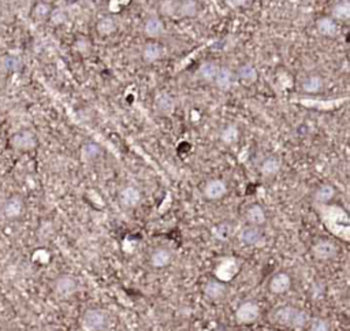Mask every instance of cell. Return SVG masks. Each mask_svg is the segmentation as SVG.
I'll return each instance as SVG.
<instances>
[{"label":"cell","instance_id":"obj_1","mask_svg":"<svg viewBox=\"0 0 350 331\" xmlns=\"http://www.w3.org/2000/svg\"><path fill=\"white\" fill-rule=\"evenodd\" d=\"M10 144L12 148L19 149V151H30L37 147L38 140L37 136L29 130V129H22L19 132H15L10 138Z\"/></svg>","mask_w":350,"mask_h":331},{"label":"cell","instance_id":"obj_2","mask_svg":"<svg viewBox=\"0 0 350 331\" xmlns=\"http://www.w3.org/2000/svg\"><path fill=\"white\" fill-rule=\"evenodd\" d=\"M107 326V314L101 309H88L82 316V329L89 331L103 330Z\"/></svg>","mask_w":350,"mask_h":331},{"label":"cell","instance_id":"obj_3","mask_svg":"<svg viewBox=\"0 0 350 331\" xmlns=\"http://www.w3.org/2000/svg\"><path fill=\"white\" fill-rule=\"evenodd\" d=\"M260 308L253 301H245L242 303L235 311V319L240 325H251L259 319Z\"/></svg>","mask_w":350,"mask_h":331},{"label":"cell","instance_id":"obj_4","mask_svg":"<svg viewBox=\"0 0 350 331\" xmlns=\"http://www.w3.org/2000/svg\"><path fill=\"white\" fill-rule=\"evenodd\" d=\"M23 212V201L19 196H11L0 205V214L3 218L12 221L18 219Z\"/></svg>","mask_w":350,"mask_h":331},{"label":"cell","instance_id":"obj_5","mask_svg":"<svg viewBox=\"0 0 350 331\" xmlns=\"http://www.w3.org/2000/svg\"><path fill=\"white\" fill-rule=\"evenodd\" d=\"M54 290L59 297H71L77 292V281L70 275L59 276L54 282Z\"/></svg>","mask_w":350,"mask_h":331},{"label":"cell","instance_id":"obj_6","mask_svg":"<svg viewBox=\"0 0 350 331\" xmlns=\"http://www.w3.org/2000/svg\"><path fill=\"white\" fill-rule=\"evenodd\" d=\"M120 204L123 205L125 208H133L136 205L140 204L141 201V192L136 188V186H126L120 190L119 193Z\"/></svg>","mask_w":350,"mask_h":331},{"label":"cell","instance_id":"obj_7","mask_svg":"<svg viewBox=\"0 0 350 331\" xmlns=\"http://www.w3.org/2000/svg\"><path fill=\"white\" fill-rule=\"evenodd\" d=\"M312 253L317 260H330L337 256V247L331 241H319L313 245Z\"/></svg>","mask_w":350,"mask_h":331},{"label":"cell","instance_id":"obj_8","mask_svg":"<svg viewBox=\"0 0 350 331\" xmlns=\"http://www.w3.org/2000/svg\"><path fill=\"white\" fill-rule=\"evenodd\" d=\"M291 286V279H290L289 274L286 272H279V274H275V275L271 278L269 281V292L273 293V294H283L290 289Z\"/></svg>","mask_w":350,"mask_h":331},{"label":"cell","instance_id":"obj_9","mask_svg":"<svg viewBox=\"0 0 350 331\" xmlns=\"http://www.w3.org/2000/svg\"><path fill=\"white\" fill-rule=\"evenodd\" d=\"M226 192H227V186H226V183H224L223 181H220V179H212V181H209V182L207 183V186H205V190H204L205 197L209 200L222 199L224 194H226Z\"/></svg>","mask_w":350,"mask_h":331},{"label":"cell","instance_id":"obj_10","mask_svg":"<svg viewBox=\"0 0 350 331\" xmlns=\"http://www.w3.org/2000/svg\"><path fill=\"white\" fill-rule=\"evenodd\" d=\"M297 311L298 309L293 308V307H283V308H279L273 316H275V320L278 322L279 325L289 326V327L293 329Z\"/></svg>","mask_w":350,"mask_h":331},{"label":"cell","instance_id":"obj_11","mask_svg":"<svg viewBox=\"0 0 350 331\" xmlns=\"http://www.w3.org/2000/svg\"><path fill=\"white\" fill-rule=\"evenodd\" d=\"M171 263V253L170 250L164 248H158L156 250H153L152 256H151V264L155 268H163Z\"/></svg>","mask_w":350,"mask_h":331},{"label":"cell","instance_id":"obj_12","mask_svg":"<svg viewBox=\"0 0 350 331\" xmlns=\"http://www.w3.org/2000/svg\"><path fill=\"white\" fill-rule=\"evenodd\" d=\"M246 221L249 222L252 226H260L265 222V212L260 205H252L249 210L246 211Z\"/></svg>","mask_w":350,"mask_h":331},{"label":"cell","instance_id":"obj_13","mask_svg":"<svg viewBox=\"0 0 350 331\" xmlns=\"http://www.w3.org/2000/svg\"><path fill=\"white\" fill-rule=\"evenodd\" d=\"M241 240L246 245H257L262 241V232L256 226H248L241 232Z\"/></svg>","mask_w":350,"mask_h":331},{"label":"cell","instance_id":"obj_14","mask_svg":"<svg viewBox=\"0 0 350 331\" xmlns=\"http://www.w3.org/2000/svg\"><path fill=\"white\" fill-rule=\"evenodd\" d=\"M204 292L207 294V297L212 300H219L224 296L226 293V285L220 281H209L204 287Z\"/></svg>","mask_w":350,"mask_h":331},{"label":"cell","instance_id":"obj_15","mask_svg":"<svg viewBox=\"0 0 350 331\" xmlns=\"http://www.w3.org/2000/svg\"><path fill=\"white\" fill-rule=\"evenodd\" d=\"M316 26L319 33L326 36V37H334L335 34L338 33V26H337V23L334 22V19H331V18H322V19H319Z\"/></svg>","mask_w":350,"mask_h":331},{"label":"cell","instance_id":"obj_16","mask_svg":"<svg viewBox=\"0 0 350 331\" xmlns=\"http://www.w3.org/2000/svg\"><path fill=\"white\" fill-rule=\"evenodd\" d=\"M279 170H280V160L278 158H275V156L267 158L262 162V167H260V171L265 177H272L275 174H278Z\"/></svg>","mask_w":350,"mask_h":331},{"label":"cell","instance_id":"obj_17","mask_svg":"<svg viewBox=\"0 0 350 331\" xmlns=\"http://www.w3.org/2000/svg\"><path fill=\"white\" fill-rule=\"evenodd\" d=\"M144 32H145V34H147L148 37H159V36L164 32L163 22H162L159 18L151 17L147 22H145Z\"/></svg>","mask_w":350,"mask_h":331},{"label":"cell","instance_id":"obj_18","mask_svg":"<svg viewBox=\"0 0 350 331\" xmlns=\"http://www.w3.org/2000/svg\"><path fill=\"white\" fill-rule=\"evenodd\" d=\"M163 54V50L162 47L156 43H149L144 47V51H142V58L144 61L147 63H153L156 62L158 59H160V56Z\"/></svg>","mask_w":350,"mask_h":331},{"label":"cell","instance_id":"obj_19","mask_svg":"<svg viewBox=\"0 0 350 331\" xmlns=\"http://www.w3.org/2000/svg\"><path fill=\"white\" fill-rule=\"evenodd\" d=\"M215 81H216V85L220 89H224V90L229 89L231 86V83H233V72L230 69H227V67L218 69Z\"/></svg>","mask_w":350,"mask_h":331},{"label":"cell","instance_id":"obj_20","mask_svg":"<svg viewBox=\"0 0 350 331\" xmlns=\"http://www.w3.org/2000/svg\"><path fill=\"white\" fill-rule=\"evenodd\" d=\"M156 107H158V110L160 111L162 114L169 115V114H171V112L174 111L175 101L170 94L162 93L158 99H156Z\"/></svg>","mask_w":350,"mask_h":331},{"label":"cell","instance_id":"obj_21","mask_svg":"<svg viewBox=\"0 0 350 331\" xmlns=\"http://www.w3.org/2000/svg\"><path fill=\"white\" fill-rule=\"evenodd\" d=\"M334 196H335V189L331 185L326 183L317 189L316 193H315V200L319 203H328L330 200H333Z\"/></svg>","mask_w":350,"mask_h":331},{"label":"cell","instance_id":"obj_22","mask_svg":"<svg viewBox=\"0 0 350 331\" xmlns=\"http://www.w3.org/2000/svg\"><path fill=\"white\" fill-rule=\"evenodd\" d=\"M323 88V80L319 76H312V77L306 78L304 83H302V89L305 90L306 93H316L319 90H322Z\"/></svg>","mask_w":350,"mask_h":331},{"label":"cell","instance_id":"obj_23","mask_svg":"<svg viewBox=\"0 0 350 331\" xmlns=\"http://www.w3.org/2000/svg\"><path fill=\"white\" fill-rule=\"evenodd\" d=\"M178 10H179L182 17L191 18V17H196L197 15L198 6H197V3L194 1V0H183V1L179 4V7H178Z\"/></svg>","mask_w":350,"mask_h":331},{"label":"cell","instance_id":"obj_24","mask_svg":"<svg viewBox=\"0 0 350 331\" xmlns=\"http://www.w3.org/2000/svg\"><path fill=\"white\" fill-rule=\"evenodd\" d=\"M240 137V132H238V127L235 125H229L223 129V132L220 134V138L224 144H234L238 141Z\"/></svg>","mask_w":350,"mask_h":331},{"label":"cell","instance_id":"obj_25","mask_svg":"<svg viewBox=\"0 0 350 331\" xmlns=\"http://www.w3.org/2000/svg\"><path fill=\"white\" fill-rule=\"evenodd\" d=\"M115 30H116V23H115L114 18H101L97 22V32L100 34H103V36H108V34L114 33Z\"/></svg>","mask_w":350,"mask_h":331},{"label":"cell","instance_id":"obj_26","mask_svg":"<svg viewBox=\"0 0 350 331\" xmlns=\"http://www.w3.org/2000/svg\"><path fill=\"white\" fill-rule=\"evenodd\" d=\"M333 15L337 19H341V21H346L350 18V3L348 0H342L339 1L337 6L334 7L333 10Z\"/></svg>","mask_w":350,"mask_h":331},{"label":"cell","instance_id":"obj_27","mask_svg":"<svg viewBox=\"0 0 350 331\" xmlns=\"http://www.w3.org/2000/svg\"><path fill=\"white\" fill-rule=\"evenodd\" d=\"M198 73L205 81H213L216 77V73H218V66L212 62H205L204 65H201Z\"/></svg>","mask_w":350,"mask_h":331},{"label":"cell","instance_id":"obj_28","mask_svg":"<svg viewBox=\"0 0 350 331\" xmlns=\"http://www.w3.org/2000/svg\"><path fill=\"white\" fill-rule=\"evenodd\" d=\"M238 76L245 83H255L257 80V70L252 65H244L238 70Z\"/></svg>","mask_w":350,"mask_h":331},{"label":"cell","instance_id":"obj_29","mask_svg":"<svg viewBox=\"0 0 350 331\" xmlns=\"http://www.w3.org/2000/svg\"><path fill=\"white\" fill-rule=\"evenodd\" d=\"M1 65H3L4 70H7V72H16V70H19V69H21L22 62L18 56L7 55L3 58Z\"/></svg>","mask_w":350,"mask_h":331},{"label":"cell","instance_id":"obj_30","mask_svg":"<svg viewBox=\"0 0 350 331\" xmlns=\"http://www.w3.org/2000/svg\"><path fill=\"white\" fill-rule=\"evenodd\" d=\"M33 17L36 19H45L51 15V7L45 1H40L36 6L33 7Z\"/></svg>","mask_w":350,"mask_h":331},{"label":"cell","instance_id":"obj_31","mask_svg":"<svg viewBox=\"0 0 350 331\" xmlns=\"http://www.w3.org/2000/svg\"><path fill=\"white\" fill-rule=\"evenodd\" d=\"M82 158L85 160H93L97 158L100 155V148H98L97 144L94 143H88L82 147Z\"/></svg>","mask_w":350,"mask_h":331},{"label":"cell","instance_id":"obj_32","mask_svg":"<svg viewBox=\"0 0 350 331\" xmlns=\"http://www.w3.org/2000/svg\"><path fill=\"white\" fill-rule=\"evenodd\" d=\"M309 329L312 331H328L330 330V323L326 319L322 318H315L309 323Z\"/></svg>","mask_w":350,"mask_h":331},{"label":"cell","instance_id":"obj_33","mask_svg":"<svg viewBox=\"0 0 350 331\" xmlns=\"http://www.w3.org/2000/svg\"><path fill=\"white\" fill-rule=\"evenodd\" d=\"M231 234H233V229H231L229 223H223V225H220L218 227V237L222 238L223 241H226L227 238L231 237Z\"/></svg>","mask_w":350,"mask_h":331},{"label":"cell","instance_id":"obj_34","mask_svg":"<svg viewBox=\"0 0 350 331\" xmlns=\"http://www.w3.org/2000/svg\"><path fill=\"white\" fill-rule=\"evenodd\" d=\"M179 6H176V3L173 1V0H166L163 4H162V11L163 14H167V15H171L176 11V8Z\"/></svg>","mask_w":350,"mask_h":331},{"label":"cell","instance_id":"obj_35","mask_svg":"<svg viewBox=\"0 0 350 331\" xmlns=\"http://www.w3.org/2000/svg\"><path fill=\"white\" fill-rule=\"evenodd\" d=\"M51 21L55 25H60L66 21V14L62 10H56V11L51 12Z\"/></svg>","mask_w":350,"mask_h":331}]
</instances>
